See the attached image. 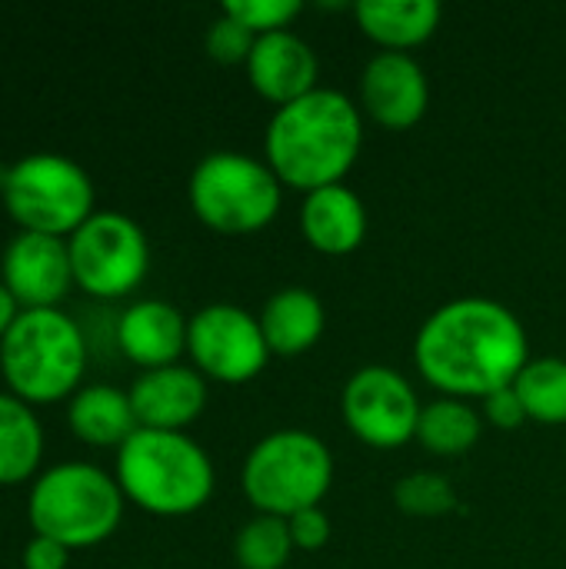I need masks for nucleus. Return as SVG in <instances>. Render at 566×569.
Masks as SVG:
<instances>
[{"label": "nucleus", "mask_w": 566, "mask_h": 569, "mask_svg": "<svg viewBox=\"0 0 566 569\" xmlns=\"http://www.w3.org/2000/svg\"><path fill=\"white\" fill-rule=\"evenodd\" d=\"M127 393L140 430L183 433L207 407V380L183 363L143 370Z\"/></svg>", "instance_id": "obj_15"}, {"label": "nucleus", "mask_w": 566, "mask_h": 569, "mask_svg": "<svg viewBox=\"0 0 566 569\" xmlns=\"http://www.w3.org/2000/svg\"><path fill=\"white\" fill-rule=\"evenodd\" d=\"M430 107V80L410 53H377L360 73V113L384 130H410Z\"/></svg>", "instance_id": "obj_13"}, {"label": "nucleus", "mask_w": 566, "mask_h": 569, "mask_svg": "<svg viewBox=\"0 0 566 569\" xmlns=\"http://www.w3.org/2000/svg\"><path fill=\"white\" fill-rule=\"evenodd\" d=\"M123 503L117 477L70 460L37 473L27 497V520L33 537H50L73 553L110 540L123 520Z\"/></svg>", "instance_id": "obj_5"}, {"label": "nucleus", "mask_w": 566, "mask_h": 569, "mask_svg": "<svg viewBox=\"0 0 566 569\" xmlns=\"http://www.w3.org/2000/svg\"><path fill=\"white\" fill-rule=\"evenodd\" d=\"M7 173H10V167L0 163V193H3V187H7Z\"/></svg>", "instance_id": "obj_32"}, {"label": "nucleus", "mask_w": 566, "mask_h": 569, "mask_svg": "<svg viewBox=\"0 0 566 569\" xmlns=\"http://www.w3.org/2000/svg\"><path fill=\"white\" fill-rule=\"evenodd\" d=\"M240 487L257 513L290 520L330 493L334 453L310 430H274L247 453Z\"/></svg>", "instance_id": "obj_6"}, {"label": "nucleus", "mask_w": 566, "mask_h": 569, "mask_svg": "<svg viewBox=\"0 0 566 569\" xmlns=\"http://www.w3.org/2000/svg\"><path fill=\"white\" fill-rule=\"evenodd\" d=\"M187 327L183 317L167 300H137L117 320V347L140 370L173 367L187 353Z\"/></svg>", "instance_id": "obj_16"}, {"label": "nucleus", "mask_w": 566, "mask_h": 569, "mask_svg": "<svg viewBox=\"0 0 566 569\" xmlns=\"http://www.w3.org/2000/svg\"><path fill=\"white\" fill-rule=\"evenodd\" d=\"M70 550L50 537H30L23 547V569H67Z\"/></svg>", "instance_id": "obj_30"}, {"label": "nucleus", "mask_w": 566, "mask_h": 569, "mask_svg": "<svg viewBox=\"0 0 566 569\" xmlns=\"http://www.w3.org/2000/svg\"><path fill=\"white\" fill-rule=\"evenodd\" d=\"M300 0H230L224 3V13L234 17L240 27H247L254 37L290 30V23L300 17Z\"/></svg>", "instance_id": "obj_26"}, {"label": "nucleus", "mask_w": 566, "mask_h": 569, "mask_svg": "<svg viewBox=\"0 0 566 569\" xmlns=\"http://www.w3.org/2000/svg\"><path fill=\"white\" fill-rule=\"evenodd\" d=\"M0 197L20 230L60 240L73 237L97 213L90 173L63 153H27L10 163Z\"/></svg>", "instance_id": "obj_8"}, {"label": "nucleus", "mask_w": 566, "mask_h": 569, "mask_svg": "<svg viewBox=\"0 0 566 569\" xmlns=\"http://www.w3.org/2000/svg\"><path fill=\"white\" fill-rule=\"evenodd\" d=\"M127 503L150 517H190L214 497L210 453L187 433L137 430L117 450L113 470Z\"/></svg>", "instance_id": "obj_3"}, {"label": "nucleus", "mask_w": 566, "mask_h": 569, "mask_svg": "<svg viewBox=\"0 0 566 569\" xmlns=\"http://www.w3.org/2000/svg\"><path fill=\"white\" fill-rule=\"evenodd\" d=\"M484 433V417L467 400L440 397L420 410L417 443L434 457H464L477 447Z\"/></svg>", "instance_id": "obj_22"}, {"label": "nucleus", "mask_w": 566, "mask_h": 569, "mask_svg": "<svg viewBox=\"0 0 566 569\" xmlns=\"http://www.w3.org/2000/svg\"><path fill=\"white\" fill-rule=\"evenodd\" d=\"M260 330L270 357H300L314 350L327 330L324 300L307 287H284L264 303Z\"/></svg>", "instance_id": "obj_19"}, {"label": "nucleus", "mask_w": 566, "mask_h": 569, "mask_svg": "<svg viewBox=\"0 0 566 569\" xmlns=\"http://www.w3.org/2000/svg\"><path fill=\"white\" fill-rule=\"evenodd\" d=\"M480 403H484L480 417H484L494 430H520V427L530 420L524 400H520L517 390H514V383H510V387H500V390H494V393H487Z\"/></svg>", "instance_id": "obj_28"}, {"label": "nucleus", "mask_w": 566, "mask_h": 569, "mask_svg": "<svg viewBox=\"0 0 566 569\" xmlns=\"http://www.w3.org/2000/svg\"><path fill=\"white\" fill-rule=\"evenodd\" d=\"M43 460V427L30 403L0 393V487L37 480Z\"/></svg>", "instance_id": "obj_21"}, {"label": "nucleus", "mask_w": 566, "mask_h": 569, "mask_svg": "<svg viewBox=\"0 0 566 569\" xmlns=\"http://www.w3.org/2000/svg\"><path fill=\"white\" fill-rule=\"evenodd\" d=\"M420 410L424 403L410 380L384 363H370L350 373L340 393L347 430L374 450H397L417 440Z\"/></svg>", "instance_id": "obj_10"}, {"label": "nucleus", "mask_w": 566, "mask_h": 569, "mask_svg": "<svg viewBox=\"0 0 566 569\" xmlns=\"http://www.w3.org/2000/svg\"><path fill=\"white\" fill-rule=\"evenodd\" d=\"M0 273L20 310H53L70 293V287H77L67 240L47 233L20 230L3 250Z\"/></svg>", "instance_id": "obj_12"}, {"label": "nucleus", "mask_w": 566, "mask_h": 569, "mask_svg": "<svg viewBox=\"0 0 566 569\" xmlns=\"http://www.w3.org/2000/svg\"><path fill=\"white\" fill-rule=\"evenodd\" d=\"M394 503H397L400 513L427 520V517H447L457 507V493H454L447 477L420 470V473L404 477L394 487Z\"/></svg>", "instance_id": "obj_25"}, {"label": "nucleus", "mask_w": 566, "mask_h": 569, "mask_svg": "<svg viewBox=\"0 0 566 569\" xmlns=\"http://www.w3.org/2000/svg\"><path fill=\"white\" fill-rule=\"evenodd\" d=\"M294 540L290 527L280 517H264L257 513L237 530L234 540V560L240 569H284L294 557Z\"/></svg>", "instance_id": "obj_24"}, {"label": "nucleus", "mask_w": 566, "mask_h": 569, "mask_svg": "<svg viewBox=\"0 0 566 569\" xmlns=\"http://www.w3.org/2000/svg\"><path fill=\"white\" fill-rule=\"evenodd\" d=\"M20 317V303L13 300V293L3 287V280H0V340L7 337V330L13 327V320Z\"/></svg>", "instance_id": "obj_31"}, {"label": "nucleus", "mask_w": 566, "mask_h": 569, "mask_svg": "<svg viewBox=\"0 0 566 569\" xmlns=\"http://www.w3.org/2000/svg\"><path fill=\"white\" fill-rule=\"evenodd\" d=\"M300 233L324 257H347L367 240V207L347 187L334 183L304 197Z\"/></svg>", "instance_id": "obj_17"}, {"label": "nucleus", "mask_w": 566, "mask_h": 569, "mask_svg": "<svg viewBox=\"0 0 566 569\" xmlns=\"http://www.w3.org/2000/svg\"><path fill=\"white\" fill-rule=\"evenodd\" d=\"M287 527H290L294 547L304 550V553H317V550H324L330 543V517L320 507H310V510L290 517Z\"/></svg>", "instance_id": "obj_29"}, {"label": "nucleus", "mask_w": 566, "mask_h": 569, "mask_svg": "<svg viewBox=\"0 0 566 569\" xmlns=\"http://www.w3.org/2000/svg\"><path fill=\"white\" fill-rule=\"evenodd\" d=\"M67 423L77 440L90 447H117V450L140 430L130 393L110 383L80 387L70 397Z\"/></svg>", "instance_id": "obj_20"}, {"label": "nucleus", "mask_w": 566, "mask_h": 569, "mask_svg": "<svg viewBox=\"0 0 566 569\" xmlns=\"http://www.w3.org/2000/svg\"><path fill=\"white\" fill-rule=\"evenodd\" d=\"M190 210L224 237H247L270 227L284 203V183L267 160L240 150L207 153L187 183Z\"/></svg>", "instance_id": "obj_7"}, {"label": "nucleus", "mask_w": 566, "mask_h": 569, "mask_svg": "<svg viewBox=\"0 0 566 569\" xmlns=\"http://www.w3.org/2000/svg\"><path fill=\"white\" fill-rule=\"evenodd\" d=\"M87 367V340L73 317L53 310H20L0 340V373L7 393L40 407L70 400Z\"/></svg>", "instance_id": "obj_4"}, {"label": "nucleus", "mask_w": 566, "mask_h": 569, "mask_svg": "<svg viewBox=\"0 0 566 569\" xmlns=\"http://www.w3.org/2000/svg\"><path fill=\"white\" fill-rule=\"evenodd\" d=\"M187 353L203 380L227 387L257 380L270 360L260 317L234 303H210L190 317Z\"/></svg>", "instance_id": "obj_11"}, {"label": "nucleus", "mask_w": 566, "mask_h": 569, "mask_svg": "<svg viewBox=\"0 0 566 569\" xmlns=\"http://www.w3.org/2000/svg\"><path fill=\"white\" fill-rule=\"evenodd\" d=\"M530 363V340L520 317L490 297H457L437 307L417 330L414 367L454 400H484L510 387Z\"/></svg>", "instance_id": "obj_1"}, {"label": "nucleus", "mask_w": 566, "mask_h": 569, "mask_svg": "<svg viewBox=\"0 0 566 569\" xmlns=\"http://www.w3.org/2000/svg\"><path fill=\"white\" fill-rule=\"evenodd\" d=\"M254 43H257V37L247 27H240L234 17H227L224 10L207 27V37H203V47H207L210 60H217L224 67H247Z\"/></svg>", "instance_id": "obj_27"}, {"label": "nucleus", "mask_w": 566, "mask_h": 569, "mask_svg": "<svg viewBox=\"0 0 566 569\" xmlns=\"http://www.w3.org/2000/svg\"><path fill=\"white\" fill-rule=\"evenodd\" d=\"M517 397L527 407V417L544 427H564L566 423V360L560 357H540L530 360L520 377L514 380Z\"/></svg>", "instance_id": "obj_23"}, {"label": "nucleus", "mask_w": 566, "mask_h": 569, "mask_svg": "<svg viewBox=\"0 0 566 569\" xmlns=\"http://www.w3.org/2000/svg\"><path fill=\"white\" fill-rule=\"evenodd\" d=\"M437 0H360L354 7V20L367 40H374L384 53H410L427 43L440 27Z\"/></svg>", "instance_id": "obj_18"}, {"label": "nucleus", "mask_w": 566, "mask_h": 569, "mask_svg": "<svg viewBox=\"0 0 566 569\" xmlns=\"http://www.w3.org/2000/svg\"><path fill=\"white\" fill-rule=\"evenodd\" d=\"M360 147L364 113L334 87H317L314 93L274 110L264 133V160L284 187H294L304 197L344 183Z\"/></svg>", "instance_id": "obj_2"}, {"label": "nucleus", "mask_w": 566, "mask_h": 569, "mask_svg": "<svg viewBox=\"0 0 566 569\" xmlns=\"http://www.w3.org/2000/svg\"><path fill=\"white\" fill-rule=\"evenodd\" d=\"M73 283L97 300L133 293L150 270V240L143 227L120 210H97L67 237Z\"/></svg>", "instance_id": "obj_9"}, {"label": "nucleus", "mask_w": 566, "mask_h": 569, "mask_svg": "<svg viewBox=\"0 0 566 569\" xmlns=\"http://www.w3.org/2000/svg\"><path fill=\"white\" fill-rule=\"evenodd\" d=\"M244 70H247L250 87L267 103H274L277 110L320 87L317 83L320 80V60H317L314 47L304 37H297L294 30L257 37Z\"/></svg>", "instance_id": "obj_14"}]
</instances>
